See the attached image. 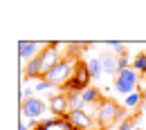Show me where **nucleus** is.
<instances>
[{
    "label": "nucleus",
    "instance_id": "obj_1",
    "mask_svg": "<svg viewBox=\"0 0 146 130\" xmlns=\"http://www.w3.org/2000/svg\"><path fill=\"white\" fill-rule=\"evenodd\" d=\"M76 63L79 61H74V58H63L58 65H54L52 70H47L45 72V81L50 83V85H58V88H65L68 83H70V79L74 76V70H76Z\"/></svg>",
    "mask_w": 146,
    "mask_h": 130
},
{
    "label": "nucleus",
    "instance_id": "obj_2",
    "mask_svg": "<svg viewBox=\"0 0 146 130\" xmlns=\"http://www.w3.org/2000/svg\"><path fill=\"white\" fill-rule=\"evenodd\" d=\"M124 117V108H119L115 101H110V99H106V101H101L99 103V108H97V119L101 121V130L108 128L110 123H115L117 119H121Z\"/></svg>",
    "mask_w": 146,
    "mask_h": 130
},
{
    "label": "nucleus",
    "instance_id": "obj_3",
    "mask_svg": "<svg viewBox=\"0 0 146 130\" xmlns=\"http://www.w3.org/2000/svg\"><path fill=\"white\" fill-rule=\"evenodd\" d=\"M92 81V76L90 72H88V63H76V70H74V76L70 79V83L65 85V92H83V90H88Z\"/></svg>",
    "mask_w": 146,
    "mask_h": 130
},
{
    "label": "nucleus",
    "instance_id": "obj_4",
    "mask_svg": "<svg viewBox=\"0 0 146 130\" xmlns=\"http://www.w3.org/2000/svg\"><path fill=\"white\" fill-rule=\"evenodd\" d=\"M137 83H139V72H135L133 67H128V70H121V72L117 74L115 90L121 92V94H133L135 88H137Z\"/></svg>",
    "mask_w": 146,
    "mask_h": 130
},
{
    "label": "nucleus",
    "instance_id": "obj_5",
    "mask_svg": "<svg viewBox=\"0 0 146 130\" xmlns=\"http://www.w3.org/2000/svg\"><path fill=\"white\" fill-rule=\"evenodd\" d=\"M20 110H23L25 117L36 119V117H40V114L45 112V103H43L40 99H34V96H32V99H25V101H23V108H20Z\"/></svg>",
    "mask_w": 146,
    "mask_h": 130
},
{
    "label": "nucleus",
    "instance_id": "obj_6",
    "mask_svg": "<svg viewBox=\"0 0 146 130\" xmlns=\"http://www.w3.org/2000/svg\"><path fill=\"white\" fill-rule=\"evenodd\" d=\"M50 110H52V114H56V117H65V114H70V103H68V94H56V96H52L50 99Z\"/></svg>",
    "mask_w": 146,
    "mask_h": 130
},
{
    "label": "nucleus",
    "instance_id": "obj_7",
    "mask_svg": "<svg viewBox=\"0 0 146 130\" xmlns=\"http://www.w3.org/2000/svg\"><path fill=\"white\" fill-rule=\"evenodd\" d=\"M40 61H43V67H45V72H47V70H52L54 65H58V63H61L58 52H56V43L47 45V47L40 52Z\"/></svg>",
    "mask_w": 146,
    "mask_h": 130
},
{
    "label": "nucleus",
    "instance_id": "obj_8",
    "mask_svg": "<svg viewBox=\"0 0 146 130\" xmlns=\"http://www.w3.org/2000/svg\"><path fill=\"white\" fill-rule=\"evenodd\" d=\"M18 54H20V58L23 61H34L36 56H40V52H38V43H27V40H20L18 43Z\"/></svg>",
    "mask_w": 146,
    "mask_h": 130
},
{
    "label": "nucleus",
    "instance_id": "obj_9",
    "mask_svg": "<svg viewBox=\"0 0 146 130\" xmlns=\"http://www.w3.org/2000/svg\"><path fill=\"white\" fill-rule=\"evenodd\" d=\"M99 58H101L104 72H108V74H119V56H117V54H112V52H104Z\"/></svg>",
    "mask_w": 146,
    "mask_h": 130
},
{
    "label": "nucleus",
    "instance_id": "obj_10",
    "mask_svg": "<svg viewBox=\"0 0 146 130\" xmlns=\"http://www.w3.org/2000/svg\"><path fill=\"white\" fill-rule=\"evenodd\" d=\"M68 119H70V123H72L76 130H81V128L86 130V128H90V123H92L90 117H88L83 110H72L70 114H68Z\"/></svg>",
    "mask_w": 146,
    "mask_h": 130
},
{
    "label": "nucleus",
    "instance_id": "obj_11",
    "mask_svg": "<svg viewBox=\"0 0 146 130\" xmlns=\"http://www.w3.org/2000/svg\"><path fill=\"white\" fill-rule=\"evenodd\" d=\"M38 76H45V67H43L40 56H36L34 61H29L27 67H25V79H27V81H29V79H38Z\"/></svg>",
    "mask_w": 146,
    "mask_h": 130
},
{
    "label": "nucleus",
    "instance_id": "obj_12",
    "mask_svg": "<svg viewBox=\"0 0 146 130\" xmlns=\"http://www.w3.org/2000/svg\"><path fill=\"white\" fill-rule=\"evenodd\" d=\"M81 96H83V103L86 106H99V90L97 88H88V90H83L81 92Z\"/></svg>",
    "mask_w": 146,
    "mask_h": 130
},
{
    "label": "nucleus",
    "instance_id": "obj_13",
    "mask_svg": "<svg viewBox=\"0 0 146 130\" xmlns=\"http://www.w3.org/2000/svg\"><path fill=\"white\" fill-rule=\"evenodd\" d=\"M68 94V103H70V112L72 110H81L86 103H83V96H81V92H65Z\"/></svg>",
    "mask_w": 146,
    "mask_h": 130
},
{
    "label": "nucleus",
    "instance_id": "obj_14",
    "mask_svg": "<svg viewBox=\"0 0 146 130\" xmlns=\"http://www.w3.org/2000/svg\"><path fill=\"white\" fill-rule=\"evenodd\" d=\"M101 70H104V65H101V58H90V61H88V72H90L92 79H99Z\"/></svg>",
    "mask_w": 146,
    "mask_h": 130
},
{
    "label": "nucleus",
    "instance_id": "obj_15",
    "mask_svg": "<svg viewBox=\"0 0 146 130\" xmlns=\"http://www.w3.org/2000/svg\"><path fill=\"white\" fill-rule=\"evenodd\" d=\"M133 70H135V72H144V74H146V52H139V54L135 56V61H133Z\"/></svg>",
    "mask_w": 146,
    "mask_h": 130
},
{
    "label": "nucleus",
    "instance_id": "obj_16",
    "mask_svg": "<svg viewBox=\"0 0 146 130\" xmlns=\"http://www.w3.org/2000/svg\"><path fill=\"white\" fill-rule=\"evenodd\" d=\"M139 101H142V94L139 92H133L126 96V106H139Z\"/></svg>",
    "mask_w": 146,
    "mask_h": 130
},
{
    "label": "nucleus",
    "instance_id": "obj_17",
    "mask_svg": "<svg viewBox=\"0 0 146 130\" xmlns=\"http://www.w3.org/2000/svg\"><path fill=\"white\" fill-rule=\"evenodd\" d=\"M128 65H130V56H128V52H126V54L119 56V72H121V70H128Z\"/></svg>",
    "mask_w": 146,
    "mask_h": 130
},
{
    "label": "nucleus",
    "instance_id": "obj_18",
    "mask_svg": "<svg viewBox=\"0 0 146 130\" xmlns=\"http://www.w3.org/2000/svg\"><path fill=\"white\" fill-rule=\"evenodd\" d=\"M135 121H137V119H124V121L119 123V128H117V130H135V128H133Z\"/></svg>",
    "mask_w": 146,
    "mask_h": 130
},
{
    "label": "nucleus",
    "instance_id": "obj_19",
    "mask_svg": "<svg viewBox=\"0 0 146 130\" xmlns=\"http://www.w3.org/2000/svg\"><path fill=\"white\" fill-rule=\"evenodd\" d=\"M110 47H112V49H117V56L126 54V47H124L121 43H117V40H112V43H110Z\"/></svg>",
    "mask_w": 146,
    "mask_h": 130
},
{
    "label": "nucleus",
    "instance_id": "obj_20",
    "mask_svg": "<svg viewBox=\"0 0 146 130\" xmlns=\"http://www.w3.org/2000/svg\"><path fill=\"white\" fill-rule=\"evenodd\" d=\"M47 88H52V85H50V83H47L45 79H40V81L36 83V88H34V90H38V92H43V90H47Z\"/></svg>",
    "mask_w": 146,
    "mask_h": 130
},
{
    "label": "nucleus",
    "instance_id": "obj_21",
    "mask_svg": "<svg viewBox=\"0 0 146 130\" xmlns=\"http://www.w3.org/2000/svg\"><path fill=\"white\" fill-rule=\"evenodd\" d=\"M70 47H72V49H88V47H90V43H72Z\"/></svg>",
    "mask_w": 146,
    "mask_h": 130
},
{
    "label": "nucleus",
    "instance_id": "obj_22",
    "mask_svg": "<svg viewBox=\"0 0 146 130\" xmlns=\"http://www.w3.org/2000/svg\"><path fill=\"white\" fill-rule=\"evenodd\" d=\"M18 130H27V128H25V123H20V126H18Z\"/></svg>",
    "mask_w": 146,
    "mask_h": 130
},
{
    "label": "nucleus",
    "instance_id": "obj_23",
    "mask_svg": "<svg viewBox=\"0 0 146 130\" xmlns=\"http://www.w3.org/2000/svg\"><path fill=\"white\" fill-rule=\"evenodd\" d=\"M135 130H142V128H135Z\"/></svg>",
    "mask_w": 146,
    "mask_h": 130
}]
</instances>
